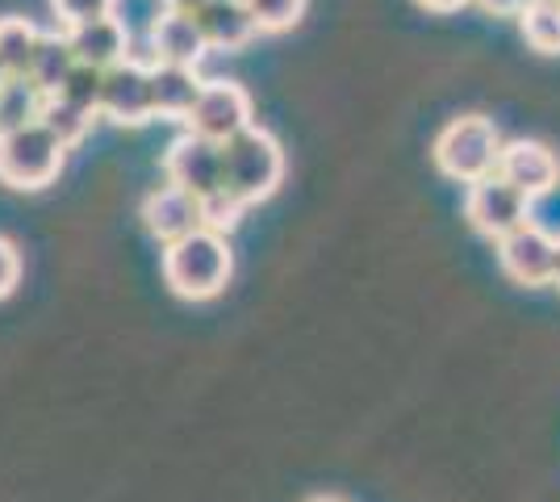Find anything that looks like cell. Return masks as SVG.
<instances>
[{"label": "cell", "mask_w": 560, "mask_h": 502, "mask_svg": "<svg viewBox=\"0 0 560 502\" xmlns=\"http://www.w3.org/2000/svg\"><path fill=\"white\" fill-rule=\"evenodd\" d=\"M234 272V256L226 235H218L210 226L192 231L188 240L167 243L164 247V281L176 297L188 302H210L218 297Z\"/></svg>", "instance_id": "6da1fadb"}, {"label": "cell", "mask_w": 560, "mask_h": 502, "mask_svg": "<svg viewBox=\"0 0 560 502\" xmlns=\"http://www.w3.org/2000/svg\"><path fill=\"white\" fill-rule=\"evenodd\" d=\"M222 160H226V197L238 210L268 201L284 180V151L264 126H247L231 143H222Z\"/></svg>", "instance_id": "7a4b0ae2"}, {"label": "cell", "mask_w": 560, "mask_h": 502, "mask_svg": "<svg viewBox=\"0 0 560 502\" xmlns=\"http://www.w3.org/2000/svg\"><path fill=\"white\" fill-rule=\"evenodd\" d=\"M502 135L486 114H465V118H452L435 139V167L444 172L447 180L456 185H477L498 172L502 160Z\"/></svg>", "instance_id": "3957f363"}, {"label": "cell", "mask_w": 560, "mask_h": 502, "mask_svg": "<svg viewBox=\"0 0 560 502\" xmlns=\"http://www.w3.org/2000/svg\"><path fill=\"white\" fill-rule=\"evenodd\" d=\"M63 160H68V147L50 135L43 118L0 135V185H9V189H47L63 172Z\"/></svg>", "instance_id": "277c9868"}, {"label": "cell", "mask_w": 560, "mask_h": 502, "mask_svg": "<svg viewBox=\"0 0 560 502\" xmlns=\"http://www.w3.org/2000/svg\"><path fill=\"white\" fill-rule=\"evenodd\" d=\"M167 185L185 189L188 197L201 201V210L226 197V160H222V143H210L201 135L185 130L164 155Z\"/></svg>", "instance_id": "5b68a950"}, {"label": "cell", "mask_w": 560, "mask_h": 502, "mask_svg": "<svg viewBox=\"0 0 560 502\" xmlns=\"http://www.w3.org/2000/svg\"><path fill=\"white\" fill-rule=\"evenodd\" d=\"M465 218L477 235L502 243L506 235H514L518 226H527V222H532V201L493 172V176H486V180L468 185Z\"/></svg>", "instance_id": "8992f818"}, {"label": "cell", "mask_w": 560, "mask_h": 502, "mask_svg": "<svg viewBox=\"0 0 560 502\" xmlns=\"http://www.w3.org/2000/svg\"><path fill=\"white\" fill-rule=\"evenodd\" d=\"M192 135L210 139V143H231L234 135H243L252 121V96L234 80H206V89L197 96L192 114L185 121Z\"/></svg>", "instance_id": "52a82bcc"}, {"label": "cell", "mask_w": 560, "mask_h": 502, "mask_svg": "<svg viewBox=\"0 0 560 502\" xmlns=\"http://www.w3.org/2000/svg\"><path fill=\"white\" fill-rule=\"evenodd\" d=\"M101 118L117 126H142L155 118V89H151V63L126 59L105 72L101 84Z\"/></svg>", "instance_id": "ba28073f"}, {"label": "cell", "mask_w": 560, "mask_h": 502, "mask_svg": "<svg viewBox=\"0 0 560 502\" xmlns=\"http://www.w3.org/2000/svg\"><path fill=\"white\" fill-rule=\"evenodd\" d=\"M498 264L514 285H552V277H557V235L544 231L539 222H527V226H518L514 235L498 243Z\"/></svg>", "instance_id": "9c48e42d"}, {"label": "cell", "mask_w": 560, "mask_h": 502, "mask_svg": "<svg viewBox=\"0 0 560 502\" xmlns=\"http://www.w3.org/2000/svg\"><path fill=\"white\" fill-rule=\"evenodd\" d=\"M498 176L506 185H514L527 201H539L560 185V155L548 143H536V139H514V143L502 147Z\"/></svg>", "instance_id": "30bf717a"}, {"label": "cell", "mask_w": 560, "mask_h": 502, "mask_svg": "<svg viewBox=\"0 0 560 502\" xmlns=\"http://www.w3.org/2000/svg\"><path fill=\"white\" fill-rule=\"evenodd\" d=\"M142 222H147V231L167 247V243H180V240H188L192 231H201V226H206V210H201V201L188 197L185 189L164 185V189L147 192V201H142Z\"/></svg>", "instance_id": "8fae6325"}, {"label": "cell", "mask_w": 560, "mask_h": 502, "mask_svg": "<svg viewBox=\"0 0 560 502\" xmlns=\"http://www.w3.org/2000/svg\"><path fill=\"white\" fill-rule=\"evenodd\" d=\"M206 38H201V25L197 17L185 13H155L151 22V63H172V68H197L201 55H206Z\"/></svg>", "instance_id": "7c38bea8"}, {"label": "cell", "mask_w": 560, "mask_h": 502, "mask_svg": "<svg viewBox=\"0 0 560 502\" xmlns=\"http://www.w3.org/2000/svg\"><path fill=\"white\" fill-rule=\"evenodd\" d=\"M68 43L75 50V63L96 68V72H109V68L130 59V30L121 17H101L93 25L68 30Z\"/></svg>", "instance_id": "4fadbf2b"}, {"label": "cell", "mask_w": 560, "mask_h": 502, "mask_svg": "<svg viewBox=\"0 0 560 502\" xmlns=\"http://www.w3.org/2000/svg\"><path fill=\"white\" fill-rule=\"evenodd\" d=\"M197 25H201V38L210 50H243L259 34L243 0H210L197 13Z\"/></svg>", "instance_id": "5bb4252c"}, {"label": "cell", "mask_w": 560, "mask_h": 502, "mask_svg": "<svg viewBox=\"0 0 560 502\" xmlns=\"http://www.w3.org/2000/svg\"><path fill=\"white\" fill-rule=\"evenodd\" d=\"M151 89H155V118L188 121L206 80L197 68H172V63H151Z\"/></svg>", "instance_id": "9a60e30c"}, {"label": "cell", "mask_w": 560, "mask_h": 502, "mask_svg": "<svg viewBox=\"0 0 560 502\" xmlns=\"http://www.w3.org/2000/svg\"><path fill=\"white\" fill-rule=\"evenodd\" d=\"M75 72V50H71L68 34H43V43L34 50V68H30V84L43 96H55L68 75Z\"/></svg>", "instance_id": "2e32d148"}, {"label": "cell", "mask_w": 560, "mask_h": 502, "mask_svg": "<svg viewBox=\"0 0 560 502\" xmlns=\"http://www.w3.org/2000/svg\"><path fill=\"white\" fill-rule=\"evenodd\" d=\"M43 43V30L25 17H0V68L13 80H30L34 50Z\"/></svg>", "instance_id": "e0dca14e"}, {"label": "cell", "mask_w": 560, "mask_h": 502, "mask_svg": "<svg viewBox=\"0 0 560 502\" xmlns=\"http://www.w3.org/2000/svg\"><path fill=\"white\" fill-rule=\"evenodd\" d=\"M43 105H47V96L38 93L30 80H13V75H9L4 89H0V135L38 121L43 118Z\"/></svg>", "instance_id": "ac0fdd59"}, {"label": "cell", "mask_w": 560, "mask_h": 502, "mask_svg": "<svg viewBox=\"0 0 560 502\" xmlns=\"http://www.w3.org/2000/svg\"><path fill=\"white\" fill-rule=\"evenodd\" d=\"M518 30L527 47L539 55H560V0H532L518 13Z\"/></svg>", "instance_id": "d6986e66"}, {"label": "cell", "mask_w": 560, "mask_h": 502, "mask_svg": "<svg viewBox=\"0 0 560 502\" xmlns=\"http://www.w3.org/2000/svg\"><path fill=\"white\" fill-rule=\"evenodd\" d=\"M43 121L50 126V135L71 151V147L93 130L96 118L93 114H84V109H75V105H68V101H59V96H47V105H43Z\"/></svg>", "instance_id": "ffe728a7"}, {"label": "cell", "mask_w": 560, "mask_h": 502, "mask_svg": "<svg viewBox=\"0 0 560 502\" xmlns=\"http://www.w3.org/2000/svg\"><path fill=\"white\" fill-rule=\"evenodd\" d=\"M259 34H284L302 22L305 0H243Z\"/></svg>", "instance_id": "44dd1931"}, {"label": "cell", "mask_w": 560, "mask_h": 502, "mask_svg": "<svg viewBox=\"0 0 560 502\" xmlns=\"http://www.w3.org/2000/svg\"><path fill=\"white\" fill-rule=\"evenodd\" d=\"M101 84H105V72L75 63V72L68 75V84H63L55 96L68 101V105H75V109H84V114H93V118H101Z\"/></svg>", "instance_id": "7402d4cb"}, {"label": "cell", "mask_w": 560, "mask_h": 502, "mask_svg": "<svg viewBox=\"0 0 560 502\" xmlns=\"http://www.w3.org/2000/svg\"><path fill=\"white\" fill-rule=\"evenodd\" d=\"M50 9L68 30L93 25L101 17H117V0H50Z\"/></svg>", "instance_id": "603a6c76"}, {"label": "cell", "mask_w": 560, "mask_h": 502, "mask_svg": "<svg viewBox=\"0 0 560 502\" xmlns=\"http://www.w3.org/2000/svg\"><path fill=\"white\" fill-rule=\"evenodd\" d=\"M18 285H22V252L18 243L0 240V297H9Z\"/></svg>", "instance_id": "cb8c5ba5"}, {"label": "cell", "mask_w": 560, "mask_h": 502, "mask_svg": "<svg viewBox=\"0 0 560 502\" xmlns=\"http://www.w3.org/2000/svg\"><path fill=\"white\" fill-rule=\"evenodd\" d=\"M477 4H481L486 13H493V17H518L532 0H477Z\"/></svg>", "instance_id": "d4e9b609"}, {"label": "cell", "mask_w": 560, "mask_h": 502, "mask_svg": "<svg viewBox=\"0 0 560 502\" xmlns=\"http://www.w3.org/2000/svg\"><path fill=\"white\" fill-rule=\"evenodd\" d=\"M164 4V13H185V17H197L210 0H160Z\"/></svg>", "instance_id": "484cf974"}, {"label": "cell", "mask_w": 560, "mask_h": 502, "mask_svg": "<svg viewBox=\"0 0 560 502\" xmlns=\"http://www.w3.org/2000/svg\"><path fill=\"white\" fill-rule=\"evenodd\" d=\"M422 9H431V13H456V9H465L472 0H419Z\"/></svg>", "instance_id": "4316f807"}, {"label": "cell", "mask_w": 560, "mask_h": 502, "mask_svg": "<svg viewBox=\"0 0 560 502\" xmlns=\"http://www.w3.org/2000/svg\"><path fill=\"white\" fill-rule=\"evenodd\" d=\"M552 285H560V235H557V277H552Z\"/></svg>", "instance_id": "83f0119b"}, {"label": "cell", "mask_w": 560, "mask_h": 502, "mask_svg": "<svg viewBox=\"0 0 560 502\" xmlns=\"http://www.w3.org/2000/svg\"><path fill=\"white\" fill-rule=\"evenodd\" d=\"M310 502H343V499H330V494H318V499H310Z\"/></svg>", "instance_id": "f1b7e54d"}, {"label": "cell", "mask_w": 560, "mask_h": 502, "mask_svg": "<svg viewBox=\"0 0 560 502\" xmlns=\"http://www.w3.org/2000/svg\"><path fill=\"white\" fill-rule=\"evenodd\" d=\"M4 80H9V75H4V68H0V89H4Z\"/></svg>", "instance_id": "f546056e"}]
</instances>
